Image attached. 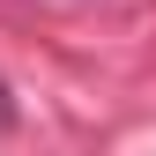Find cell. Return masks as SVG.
Listing matches in <instances>:
<instances>
[{
    "label": "cell",
    "instance_id": "6da1fadb",
    "mask_svg": "<svg viewBox=\"0 0 156 156\" xmlns=\"http://www.w3.org/2000/svg\"><path fill=\"white\" fill-rule=\"evenodd\" d=\"M8 126H15V89L0 82V134H8Z\"/></svg>",
    "mask_w": 156,
    "mask_h": 156
}]
</instances>
